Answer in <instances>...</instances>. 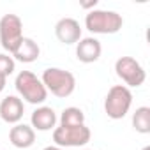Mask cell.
I'll list each match as a JSON object with an SVG mask.
<instances>
[{
  "label": "cell",
  "mask_w": 150,
  "mask_h": 150,
  "mask_svg": "<svg viewBox=\"0 0 150 150\" xmlns=\"http://www.w3.org/2000/svg\"><path fill=\"white\" fill-rule=\"evenodd\" d=\"M132 104V94L125 85H113L104 99V111L110 118L120 120L124 118Z\"/></svg>",
  "instance_id": "4"
},
{
  "label": "cell",
  "mask_w": 150,
  "mask_h": 150,
  "mask_svg": "<svg viewBox=\"0 0 150 150\" xmlns=\"http://www.w3.org/2000/svg\"><path fill=\"white\" fill-rule=\"evenodd\" d=\"M143 150H150V146H145V148H143Z\"/></svg>",
  "instance_id": "20"
},
{
  "label": "cell",
  "mask_w": 150,
  "mask_h": 150,
  "mask_svg": "<svg viewBox=\"0 0 150 150\" xmlns=\"http://www.w3.org/2000/svg\"><path fill=\"white\" fill-rule=\"evenodd\" d=\"M14 69H16V62H14V58L9 57V55H6V53H0V74L7 78L9 74L14 72Z\"/></svg>",
  "instance_id": "16"
},
{
  "label": "cell",
  "mask_w": 150,
  "mask_h": 150,
  "mask_svg": "<svg viewBox=\"0 0 150 150\" xmlns=\"http://www.w3.org/2000/svg\"><path fill=\"white\" fill-rule=\"evenodd\" d=\"M6 85H7V78H6V76H2V74H0V94L4 92Z\"/></svg>",
  "instance_id": "17"
},
{
  "label": "cell",
  "mask_w": 150,
  "mask_h": 150,
  "mask_svg": "<svg viewBox=\"0 0 150 150\" xmlns=\"http://www.w3.org/2000/svg\"><path fill=\"white\" fill-rule=\"evenodd\" d=\"M14 87L21 99H25L30 104H42L48 97V90L42 85L41 78H37L30 71H21L18 74L14 80Z\"/></svg>",
  "instance_id": "3"
},
{
  "label": "cell",
  "mask_w": 150,
  "mask_h": 150,
  "mask_svg": "<svg viewBox=\"0 0 150 150\" xmlns=\"http://www.w3.org/2000/svg\"><path fill=\"white\" fill-rule=\"evenodd\" d=\"M9 141L16 148H30L35 143V131L28 124H14L9 131Z\"/></svg>",
  "instance_id": "11"
},
{
  "label": "cell",
  "mask_w": 150,
  "mask_h": 150,
  "mask_svg": "<svg viewBox=\"0 0 150 150\" xmlns=\"http://www.w3.org/2000/svg\"><path fill=\"white\" fill-rule=\"evenodd\" d=\"M132 127L139 134H148L150 132V108L148 106H139L132 113Z\"/></svg>",
  "instance_id": "15"
},
{
  "label": "cell",
  "mask_w": 150,
  "mask_h": 150,
  "mask_svg": "<svg viewBox=\"0 0 150 150\" xmlns=\"http://www.w3.org/2000/svg\"><path fill=\"white\" fill-rule=\"evenodd\" d=\"M30 124L32 129L35 131H51L57 125V113L53 108L50 106H39L37 110H34L32 117H30Z\"/></svg>",
  "instance_id": "12"
},
{
  "label": "cell",
  "mask_w": 150,
  "mask_h": 150,
  "mask_svg": "<svg viewBox=\"0 0 150 150\" xmlns=\"http://www.w3.org/2000/svg\"><path fill=\"white\" fill-rule=\"evenodd\" d=\"M80 125H85V113L80 108L69 106L62 111L60 127H80Z\"/></svg>",
  "instance_id": "14"
},
{
  "label": "cell",
  "mask_w": 150,
  "mask_h": 150,
  "mask_svg": "<svg viewBox=\"0 0 150 150\" xmlns=\"http://www.w3.org/2000/svg\"><path fill=\"white\" fill-rule=\"evenodd\" d=\"M42 150H62V148L55 145V146H46V148H42Z\"/></svg>",
  "instance_id": "19"
},
{
  "label": "cell",
  "mask_w": 150,
  "mask_h": 150,
  "mask_svg": "<svg viewBox=\"0 0 150 150\" xmlns=\"http://www.w3.org/2000/svg\"><path fill=\"white\" fill-rule=\"evenodd\" d=\"M124 25L122 14L115 11H104V9H92L85 16V27L92 34H117Z\"/></svg>",
  "instance_id": "2"
},
{
  "label": "cell",
  "mask_w": 150,
  "mask_h": 150,
  "mask_svg": "<svg viewBox=\"0 0 150 150\" xmlns=\"http://www.w3.org/2000/svg\"><path fill=\"white\" fill-rule=\"evenodd\" d=\"M117 76L125 83V87H141L146 80V72L143 65L132 57H120L115 62Z\"/></svg>",
  "instance_id": "6"
},
{
  "label": "cell",
  "mask_w": 150,
  "mask_h": 150,
  "mask_svg": "<svg viewBox=\"0 0 150 150\" xmlns=\"http://www.w3.org/2000/svg\"><path fill=\"white\" fill-rule=\"evenodd\" d=\"M55 35L62 44H76L81 39L80 21L74 18H62L55 25Z\"/></svg>",
  "instance_id": "8"
},
{
  "label": "cell",
  "mask_w": 150,
  "mask_h": 150,
  "mask_svg": "<svg viewBox=\"0 0 150 150\" xmlns=\"http://www.w3.org/2000/svg\"><path fill=\"white\" fill-rule=\"evenodd\" d=\"M23 23L16 14H6L0 18V44L11 55L16 51L23 39Z\"/></svg>",
  "instance_id": "5"
},
{
  "label": "cell",
  "mask_w": 150,
  "mask_h": 150,
  "mask_svg": "<svg viewBox=\"0 0 150 150\" xmlns=\"http://www.w3.org/2000/svg\"><path fill=\"white\" fill-rule=\"evenodd\" d=\"M92 138V132L87 125L80 127H55L53 141L57 146H85Z\"/></svg>",
  "instance_id": "7"
},
{
  "label": "cell",
  "mask_w": 150,
  "mask_h": 150,
  "mask_svg": "<svg viewBox=\"0 0 150 150\" xmlns=\"http://www.w3.org/2000/svg\"><path fill=\"white\" fill-rule=\"evenodd\" d=\"M41 81L48 92H51L55 97H60V99L69 97L74 92V88H76V78H74V74L65 71V69H60V67L44 69Z\"/></svg>",
  "instance_id": "1"
},
{
  "label": "cell",
  "mask_w": 150,
  "mask_h": 150,
  "mask_svg": "<svg viewBox=\"0 0 150 150\" xmlns=\"http://www.w3.org/2000/svg\"><path fill=\"white\" fill-rule=\"evenodd\" d=\"M25 113V104L18 96H7L0 103V118L7 124H20Z\"/></svg>",
  "instance_id": "9"
},
{
  "label": "cell",
  "mask_w": 150,
  "mask_h": 150,
  "mask_svg": "<svg viewBox=\"0 0 150 150\" xmlns=\"http://www.w3.org/2000/svg\"><path fill=\"white\" fill-rule=\"evenodd\" d=\"M87 150H88V148H87Z\"/></svg>",
  "instance_id": "21"
},
{
  "label": "cell",
  "mask_w": 150,
  "mask_h": 150,
  "mask_svg": "<svg viewBox=\"0 0 150 150\" xmlns=\"http://www.w3.org/2000/svg\"><path fill=\"white\" fill-rule=\"evenodd\" d=\"M97 6V0H94V2H88V4H81V7H85V9H88V7H96Z\"/></svg>",
  "instance_id": "18"
},
{
  "label": "cell",
  "mask_w": 150,
  "mask_h": 150,
  "mask_svg": "<svg viewBox=\"0 0 150 150\" xmlns=\"http://www.w3.org/2000/svg\"><path fill=\"white\" fill-rule=\"evenodd\" d=\"M39 55H41L39 44L30 37H23L20 46L13 53V58H14V62L18 60V62H23V64H30V62H35L39 58Z\"/></svg>",
  "instance_id": "13"
},
{
  "label": "cell",
  "mask_w": 150,
  "mask_h": 150,
  "mask_svg": "<svg viewBox=\"0 0 150 150\" xmlns=\"http://www.w3.org/2000/svg\"><path fill=\"white\" fill-rule=\"evenodd\" d=\"M103 46L96 37H83L76 42V58L83 64H94L101 58Z\"/></svg>",
  "instance_id": "10"
}]
</instances>
